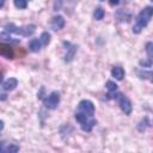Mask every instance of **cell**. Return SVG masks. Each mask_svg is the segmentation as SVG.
<instances>
[{
	"instance_id": "obj_1",
	"label": "cell",
	"mask_w": 153,
	"mask_h": 153,
	"mask_svg": "<svg viewBox=\"0 0 153 153\" xmlns=\"http://www.w3.org/2000/svg\"><path fill=\"white\" fill-rule=\"evenodd\" d=\"M76 122L80 124V128L85 133L92 131L93 127L97 124L94 118V105L88 99H82L79 102L78 108L74 112Z\"/></svg>"
},
{
	"instance_id": "obj_2",
	"label": "cell",
	"mask_w": 153,
	"mask_h": 153,
	"mask_svg": "<svg viewBox=\"0 0 153 153\" xmlns=\"http://www.w3.org/2000/svg\"><path fill=\"white\" fill-rule=\"evenodd\" d=\"M152 17H153V6H146V7H143L139 12V14L136 16V18H135V24L133 25V32L136 33V35H139L148 25V23L151 22Z\"/></svg>"
},
{
	"instance_id": "obj_3",
	"label": "cell",
	"mask_w": 153,
	"mask_h": 153,
	"mask_svg": "<svg viewBox=\"0 0 153 153\" xmlns=\"http://www.w3.org/2000/svg\"><path fill=\"white\" fill-rule=\"evenodd\" d=\"M2 30L8 32L10 35H18V36H23V37H30L35 33L36 25L29 24V25H24V26H17L13 23H7V24L4 25Z\"/></svg>"
},
{
	"instance_id": "obj_4",
	"label": "cell",
	"mask_w": 153,
	"mask_h": 153,
	"mask_svg": "<svg viewBox=\"0 0 153 153\" xmlns=\"http://www.w3.org/2000/svg\"><path fill=\"white\" fill-rule=\"evenodd\" d=\"M110 99H115V100L117 102V104L120 105V109L124 112V115L129 116V115L131 114V111H133L131 102H130V100H129V98H128V97H126L122 92H120V91L117 90V91H116V92H114L111 96H109V97H106V98H105V100H110Z\"/></svg>"
},
{
	"instance_id": "obj_5",
	"label": "cell",
	"mask_w": 153,
	"mask_h": 153,
	"mask_svg": "<svg viewBox=\"0 0 153 153\" xmlns=\"http://www.w3.org/2000/svg\"><path fill=\"white\" fill-rule=\"evenodd\" d=\"M43 104L47 109L49 110H54L59 106L60 104V93L57 91H53L49 93V96H47L43 99Z\"/></svg>"
},
{
	"instance_id": "obj_6",
	"label": "cell",
	"mask_w": 153,
	"mask_h": 153,
	"mask_svg": "<svg viewBox=\"0 0 153 153\" xmlns=\"http://www.w3.org/2000/svg\"><path fill=\"white\" fill-rule=\"evenodd\" d=\"M63 47H65V50H66V54H65V61L66 62H71L73 59H74V55L78 50V45L75 44H72L71 42H67V41H63Z\"/></svg>"
},
{
	"instance_id": "obj_7",
	"label": "cell",
	"mask_w": 153,
	"mask_h": 153,
	"mask_svg": "<svg viewBox=\"0 0 153 153\" xmlns=\"http://www.w3.org/2000/svg\"><path fill=\"white\" fill-rule=\"evenodd\" d=\"M17 86H18V80L16 78H8V79H6L5 81L1 82V90L4 92L13 91Z\"/></svg>"
},
{
	"instance_id": "obj_8",
	"label": "cell",
	"mask_w": 153,
	"mask_h": 153,
	"mask_svg": "<svg viewBox=\"0 0 153 153\" xmlns=\"http://www.w3.org/2000/svg\"><path fill=\"white\" fill-rule=\"evenodd\" d=\"M65 24H66L65 18H63L62 16L57 14V16L53 17L51 23H50V27H51L54 31H59V30H61V29L65 26Z\"/></svg>"
},
{
	"instance_id": "obj_9",
	"label": "cell",
	"mask_w": 153,
	"mask_h": 153,
	"mask_svg": "<svg viewBox=\"0 0 153 153\" xmlns=\"http://www.w3.org/2000/svg\"><path fill=\"white\" fill-rule=\"evenodd\" d=\"M0 54H1V56L6 57V59H13V56H14L12 48L8 44H5V43L0 44Z\"/></svg>"
},
{
	"instance_id": "obj_10",
	"label": "cell",
	"mask_w": 153,
	"mask_h": 153,
	"mask_svg": "<svg viewBox=\"0 0 153 153\" xmlns=\"http://www.w3.org/2000/svg\"><path fill=\"white\" fill-rule=\"evenodd\" d=\"M111 75H112V78H115L116 80L121 81V80L123 79V76L126 75V72H124V69H123L122 67L115 66V67H112V69H111Z\"/></svg>"
},
{
	"instance_id": "obj_11",
	"label": "cell",
	"mask_w": 153,
	"mask_h": 153,
	"mask_svg": "<svg viewBox=\"0 0 153 153\" xmlns=\"http://www.w3.org/2000/svg\"><path fill=\"white\" fill-rule=\"evenodd\" d=\"M42 47H43V45H42L39 38H32V39L29 42V49H30L32 53H38Z\"/></svg>"
},
{
	"instance_id": "obj_12",
	"label": "cell",
	"mask_w": 153,
	"mask_h": 153,
	"mask_svg": "<svg viewBox=\"0 0 153 153\" xmlns=\"http://www.w3.org/2000/svg\"><path fill=\"white\" fill-rule=\"evenodd\" d=\"M136 74L140 79H146L153 82V71H136Z\"/></svg>"
},
{
	"instance_id": "obj_13",
	"label": "cell",
	"mask_w": 153,
	"mask_h": 153,
	"mask_svg": "<svg viewBox=\"0 0 153 153\" xmlns=\"http://www.w3.org/2000/svg\"><path fill=\"white\" fill-rule=\"evenodd\" d=\"M105 86H106V88H108V93H106V97H109L110 94H112L114 92H116V91L118 90L117 85H116L114 81H111V80H108V81H106V84H105ZM106 97H105V98H106Z\"/></svg>"
},
{
	"instance_id": "obj_14",
	"label": "cell",
	"mask_w": 153,
	"mask_h": 153,
	"mask_svg": "<svg viewBox=\"0 0 153 153\" xmlns=\"http://www.w3.org/2000/svg\"><path fill=\"white\" fill-rule=\"evenodd\" d=\"M50 38H51V36H50V33L48 31L42 32L41 36H39V41H41V43H42L43 47H47L50 43Z\"/></svg>"
},
{
	"instance_id": "obj_15",
	"label": "cell",
	"mask_w": 153,
	"mask_h": 153,
	"mask_svg": "<svg viewBox=\"0 0 153 153\" xmlns=\"http://www.w3.org/2000/svg\"><path fill=\"white\" fill-rule=\"evenodd\" d=\"M104 14H105V12H104L103 7H100V6H97L94 8V11H93V18L96 20H102L103 17H104Z\"/></svg>"
},
{
	"instance_id": "obj_16",
	"label": "cell",
	"mask_w": 153,
	"mask_h": 153,
	"mask_svg": "<svg viewBox=\"0 0 153 153\" xmlns=\"http://www.w3.org/2000/svg\"><path fill=\"white\" fill-rule=\"evenodd\" d=\"M145 50H146L147 57L153 61V42H147L145 44Z\"/></svg>"
},
{
	"instance_id": "obj_17",
	"label": "cell",
	"mask_w": 153,
	"mask_h": 153,
	"mask_svg": "<svg viewBox=\"0 0 153 153\" xmlns=\"http://www.w3.org/2000/svg\"><path fill=\"white\" fill-rule=\"evenodd\" d=\"M29 1H30V0H13V4H14V6H16L17 8L24 10V8H26Z\"/></svg>"
},
{
	"instance_id": "obj_18",
	"label": "cell",
	"mask_w": 153,
	"mask_h": 153,
	"mask_svg": "<svg viewBox=\"0 0 153 153\" xmlns=\"http://www.w3.org/2000/svg\"><path fill=\"white\" fill-rule=\"evenodd\" d=\"M1 151L2 152H18L19 151V147L13 145V143H10L8 147H5V146H1Z\"/></svg>"
},
{
	"instance_id": "obj_19",
	"label": "cell",
	"mask_w": 153,
	"mask_h": 153,
	"mask_svg": "<svg viewBox=\"0 0 153 153\" xmlns=\"http://www.w3.org/2000/svg\"><path fill=\"white\" fill-rule=\"evenodd\" d=\"M139 63H140L141 67H146V68H148V67H151V66L153 65V61L149 60V59L147 57V59H145V60H140Z\"/></svg>"
},
{
	"instance_id": "obj_20",
	"label": "cell",
	"mask_w": 153,
	"mask_h": 153,
	"mask_svg": "<svg viewBox=\"0 0 153 153\" xmlns=\"http://www.w3.org/2000/svg\"><path fill=\"white\" fill-rule=\"evenodd\" d=\"M109 4L111 6H117L120 4V0H109Z\"/></svg>"
},
{
	"instance_id": "obj_21",
	"label": "cell",
	"mask_w": 153,
	"mask_h": 153,
	"mask_svg": "<svg viewBox=\"0 0 153 153\" xmlns=\"http://www.w3.org/2000/svg\"><path fill=\"white\" fill-rule=\"evenodd\" d=\"M4 6H5V0H1V4H0V7H1V8H4Z\"/></svg>"
},
{
	"instance_id": "obj_22",
	"label": "cell",
	"mask_w": 153,
	"mask_h": 153,
	"mask_svg": "<svg viewBox=\"0 0 153 153\" xmlns=\"http://www.w3.org/2000/svg\"><path fill=\"white\" fill-rule=\"evenodd\" d=\"M99 1H104V0H99Z\"/></svg>"
},
{
	"instance_id": "obj_23",
	"label": "cell",
	"mask_w": 153,
	"mask_h": 153,
	"mask_svg": "<svg viewBox=\"0 0 153 153\" xmlns=\"http://www.w3.org/2000/svg\"><path fill=\"white\" fill-rule=\"evenodd\" d=\"M151 1H153V0H151Z\"/></svg>"
}]
</instances>
